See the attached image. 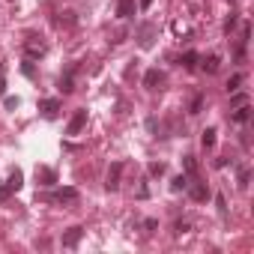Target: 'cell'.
I'll return each instance as SVG.
<instances>
[{
  "label": "cell",
  "mask_w": 254,
  "mask_h": 254,
  "mask_svg": "<svg viewBox=\"0 0 254 254\" xmlns=\"http://www.w3.org/2000/svg\"><path fill=\"white\" fill-rule=\"evenodd\" d=\"M153 42H156V24H141V30H138V45H141V48H153Z\"/></svg>",
  "instance_id": "obj_6"
},
{
  "label": "cell",
  "mask_w": 254,
  "mask_h": 254,
  "mask_svg": "<svg viewBox=\"0 0 254 254\" xmlns=\"http://www.w3.org/2000/svg\"><path fill=\"white\" fill-rule=\"evenodd\" d=\"M239 84H242V75H233V78L227 81V93H236V90H239Z\"/></svg>",
  "instance_id": "obj_24"
},
{
  "label": "cell",
  "mask_w": 254,
  "mask_h": 254,
  "mask_svg": "<svg viewBox=\"0 0 254 254\" xmlns=\"http://www.w3.org/2000/svg\"><path fill=\"white\" fill-rule=\"evenodd\" d=\"M138 6H141V9H150V6H153V0H138Z\"/></svg>",
  "instance_id": "obj_33"
},
{
  "label": "cell",
  "mask_w": 254,
  "mask_h": 254,
  "mask_svg": "<svg viewBox=\"0 0 254 254\" xmlns=\"http://www.w3.org/2000/svg\"><path fill=\"white\" fill-rule=\"evenodd\" d=\"M57 87H60V93H63V96H66V93H72V90H75V69H66V72L60 75Z\"/></svg>",
  "instance_id": "obj_11"
},
{
  "label": "cell",
  "mask_w": 254,
  "mask_h": 254,
  "mask_svg": "<svg viewBox=\"0 0 254 254\" xmlns=\"http://www.w3.org/2000/svg\"><path fill=\"white\" fill-rule=\"evenodd\" d=\"M135 15V0H117V18H132Z\"/></svg>",
  "instance_id": "obj_12"
},
{
  "label": "cell",
  "mask_w": 254,
  "mask_h": 254,
  "mask_svg": "<svg viewBox=\"0 0 254 254\" xmlns=\"http://www.w3.org/2000/svg\"><path fill=\"white\" fill-rule=\"evenodd\" d=\"M186 191L191 194V200H197V203H203L206 197H209V189H206V183L200 180V177H191L189 180V186H186Z\"/></svg>",
  "instance_id": "obj_3"
},
{
  "label": "cell",
  "mask_w": 254,
  "mask_h": 254,
  "mask_svg": "<svg viewBox=\"0 0 254 254\" xmlns=\"http://www.w3.org/2000/svg\"><path fill=\"white\" fill-rule=\"evenodd\" d=\"M200 108H203V96L197 93V96L191 99V105H189V114H200Z\"/></svg>",
  "instance_id": "obj_22"
},
{
  "label": "cell",
  "mask_w": 254,
  "mask_h": 254,
  "mask_svg": "<svg viewBox=\"0 0 254 254\" xmlns=\"http://www.w3.org/2000/svg\"><path fill=\"white\" fill-rule=\"evenodd\" d=\"M21 72H24L27 78H36V69H33V60H27V57H24V66H21Z\"/></svg>",
  "instance_id": "obj_23"
},
{
  "label": "cell",
  "mask_w": 254,
  "mask_h": 254,
  "mask_svg": "<svg viewBox=\"0 0 254 254\" xmlns=\"http://www.w3.org/2000/svg\"><path fill=\"white\" fill-rule=\"evenodd\" d=\"M36 183H39V186H45V189H51V186L57 183V171H54V168L39 165V168H36Z\"/></svg>",
  "instance_id": "obj_8"
},
{
  "label": "cell",
  "mask_w": 254,
  "mask_h": 254,
  "mask_svg": "<svg viewBox=\"0 0 254 254\" xmlns=\"http://www.w3.org/2000/svg\"><path fill=\"white\" fill-rule=\"evenodd\" d=\"M45 54H48V42H45L42 36L30 33V36L24 39V57H27V60H39V57H45Z\"/></svg>",
  "instance_id": "obj_1"
},
{
  "label": "cell",
  "mask_w": 254,
  "mask_h": 254,
  "mask_svg": "<svg viewBox=\"0 0 254 254\" xmlns=\"http://www.w3.org/2000/svg\"><path fill=\"white\" fill-rule=\"evenodd\" d=\"M6 96V81H3V75H0V99Z\"/></svg>",
  "instance_id": "obj_32"
},
{
  "label": "cell",
  "mask_w": 254,
  "mask_h": 254,
  "mask_svg": "<svg viewBox=\"0 0 254 254\" xmlns=\"http://www.w3.org/2000/svg\"><path fill=\"white\" fill-rule=\"evenodd\" d=\"M39 111H42L45 120H54V117L60 114V99H42V102H39Z\"/></svg>",
  "instance_id": "obj_10"
},
{
  "label": "cell",
  "mask_w": 254,
  "mask_h": 254,
  "mask_svg": "<svg viewBox=\"0 0 254 254\" xmlns=\"http://www.w3.org/2000/svg\"><path fill=\"white\" fill-rule=\"evenodd\" d=\"M245 102H248V96H245V93H239V90L230 96V108H239V105H245Z\"/></svg>",
  "instance_id": "obj_21"
},
{
  "label": "cell",
  "mask_w": 254,
  "mask_h": 254,
  "mask_svg": "<svg viewBox=\"0 0 254 254\" xmlns=\"http://www.w3.org/2000/svg\"><path fill=\"white\" fill-rule=\"evenodd\" d=\"M9 194H12V189H9L6 183H0V203H3V200H9Z\"/></svg>",
  "instance_id": "obj_28"
},
{
  "label": "cell",
  "mask_w": 254,
  "mask_h": 254,
  "mask_svg": "<svg viewBox=\"0 0 254 254\" xmlns=\"http://www.w3.org/2000/svg\"><path fill=\"white\" fill-rule=\"evenodd\" d=\"M120 177H123V162H114V165L108 168L105 189H108V191H120Z\"/></svg>",
  "instance_id": "obj_5"
},
{
  "label": "cell",
  "mask_w": 254,
  "mask_h": 254,
  "mask_svg": "<svg viewBox=\"0 0 254 254\" xmlns=\"http://www.w3.org/2000/svg\"><path fill=\"white\" fill-rule=\"evenodd\" d=\"M135 197H138V200H144V197H150V189H147V180H141V186H138V191H135Z\"/></svg>",
  "instance_id": "obj_26"
},
{
  "label": "cell",
  "mask_w": 254,
  "mask_h": 254,
  "mask_svg": "<svg viewBox=\"0 0 254 254\" xmlns=\"http://www.w3.org/2000/svg\"><path fill=\"white\" fill-rule=\"evenodd\" d=\"M215 203H218V212H221V215H227V203H224V194H218V197H215Z\"/></svg>",
  "instance_id": "obj_29"
},
{
  "label": "cell",
  "mask_w": 254,
  "mask_h": 254,
  "mask_svg": "<svg viewBox=\"0 0 254 254\" xmlns=\"http://www.w3.org/2000/svg\"><path fill=\"white\" fill-rule=\"evenodd\" d=\"M233 27H236V15H230V18H227V21H224V33H230V30H233Z\"/></svg>",
  "instance_id": "obj_30"
},
{
  "label": "cell",
  "mask_w": 254,
  "mask_h": 254,
  "mask_svg": "<svg viewBox=\"0 0 254 254\" xmlns=\"http://www.w3.org/2000/svg\"><path fill=\"white\" fill-rule=\"evenodd\" d=\"M0 75H3V63H0Z\"/></svg>",
  "instance_id": "obj_34"
},
{
  "label": "cell",
  "mask_w": 254,
  "mask_h": 254,
  "mask_svg": "<svg viewBox=\"0 0 254 254\" xmlns=\"http://www.w3.org/2000/svg\"><path fill=\"white\" fill-rule=\"evenodd\" d=\"M6 186H9L12 191H21V186H24V174H21V168H12V171H9Z\"/></svg>",
  "instance_id": "obj_16"
},
{
  "label": "cell",
  "mask_w": 254,
  "mask_h": 254,
  "mask_svg": "<svg viewBox=\"0 0 254 254\" xmlns=\"http://www.w3.org/2000/svg\"><path fill=\"white\" fill-rule=\"evenodd\" d=\"M248 180H251L248 168H239V189H248Z\"/></svg>",
  "instance_id": "obj_25"
},
{
  "label": "cell",
  "mask_w": 254,
  "mask_h": 254,
  "mask_svg": "<svg viewBox=\"0 0 254 254\" xmlns=\"http://www.w3.org/2000/svg\"><path fill=\"white\" fill-rule=\"evenodd\" d=\"M3 102H6V108H9V111H15V108L21 105V99H18V96H3Z\"/></svg>",
  "instance_id": "obj_27"
},
{
  "label": "cell",
  "mask_w": 254,
  "mask_h": 254,
  "mask_svg": "<svg viewBox=\"0 0 254 254\" xmlns=\"http://www.w3.org/2000/svg\"><path fill=\"white\" fill-rule=\"evenodd\" d=\"M174 230H177V233H186V230H189V221H177V227H174Z\"/></svg>",
  "instance_id": "obj_31"
},
{
  "label": "cell",
  "mask_w": 254,
  "mask_h": 254,
  "mask_svg": "<svg viewBox=\"0 0 254 254\" xmlns=\"http://www.w3.org/2000/svg\"><path fill=\"white\" fill-rule=\"evenodd\" d=\"M84 126H87V108H78L66 123V135H81Z\"/></svg>",
  "instance_id": "obj_4"
},
{
  "label": "cell",
  "mask_w": 254,
  "mask_h": 254,
  "mask_svg": "<svg viewBox=\"0 0 254 254\" xmlns=\"http://www.w3.org/2000/svg\"><path fill=\"white\" fill-rule=\"evenodd\" d=\"M81 236H84V227H78V224H75V227H69V230L63 233V239H60V242H63V248H78Z\"/></svg>",
  "instance_id": "obj_9"
},
{
  "label": "cell",
  "mask_w": 254,
  "mask_h": 254,
  "mask_svg": "<svg viewBox=\"0 0 254 254\" xmlns=\"http://www.w3.org/2000/svg\"><path fill=\"white\" fill-rule=\"evenodd\" d=\"M78 189H72V186H66V189H57V191H51V194H45V200L48 203H78Z\"/></svg>",
  "instance_id": "obj_2"
},
{
  "label": "cell",
  "mask_w": 254,
  "mask_h": 254,
  "mask_svg": "<svg viewBox=\"0 0 254 254\" xmlns=\"http://www.w3.org/2000/svg\"><path fill=\"white\" fill-rule=\"evenodd\" d=\"M162 84H165V72H162V69H147L144 87H147V90H162Z\"/></svg>",
  "instance_id": "obj_7"
},
{
  "label": "cell",
  "mask_w": 254,
  "mask_h": 254,
  "mask_svg": "<svg viewBox=\"0 0 254 254\" xmlns=\"http://www.w3.org/2000/svg\"><path fill=\"white\" fill-rule=\"evenodd\" d=\"M186 186H189V177L186 174H180V177L171 180V191H186Z\"/></svg>",
  "instance_id": "obj_19"
},
{
  "label": "cell",
  "mask_w": 254,
  "mask_h": 254,
  "mask_svg": "<svg viewBox=\"0 0 254 254\" xmlns=\"http://www.w3.org/2000/svg\"><path fill=\"white\" fill-rule=\"evenodd\" d=\"M215 129H203V135H200V144H203V150H212L215 147Z\"/></svg>",
  "instance_id": "obj_18"
},
{
  "label": "cell",
  "mask_w": 254,
  "mask_h": 254,
  "mask_svg": "<svg viewBox=\"0 0 254 254\" xmlns=\"http://www.w3.org/2000/svg\"><path fill=\"white\" fill-rule=\"evenodd\" d=\"M183 174L191 180V177H200V168H197V159L194 156H186L183 159Z\"/></svg>",
  "instance_id": "obj_15"
},
{
  "label": "cell",
  "mask_w": 254,
  "mask_h": 254,
  "mask_svg": "<svg viewBox=\"0 0 254 254\" xmlns=\"http://www.w3.org/2000/svg\"><path fill=\"white\" fill-rule=\"evenodd\" d=\"M197 60H200L197 51H186V54L180 57V66H186V69H197Z\"/></svg>",
  "instance_id": "obj_17"
},
{
  "label": "cell",
  "mask_w": 254,
  "mask_h": 254,
  "mask_svg": "<svg viewBox=\"0 0 254 254\" xmlns=\"http://www.w3.org/2000/svg\"><path fill=\"white\" fill-rule=\"evenodd\" d=\"M200 66H203V72H209V75H215L218 72V66H221V57L218 54H206L203 60H197Z\"/></svg>",
  "instance_id": "obj_13"
},
{
  "label": "cell",
  "mask_w": 254,
  "mask_h": 254,
  "mask_svg": "<svg viewBox=\"0 0 254 254\" xmlns=\"http://www.w3.org/2000/svg\"><path fill=\"white\" fill-rule=\"evenodd\" d=\"M230 111H233V114H230V120H233V123H239V126H242V123H248V117H251L248 102H245V105H239V108H230Z\"/></svg>",
  "instance_id": "obj_14"
},
{
  "label": "cell",
  "mask_w": 254,
  "mask_h": 254,
  "mask_svg": "<svg viewBox=\"0 0 254 254\" xmlns=\"http://www.w3.org/2000/svg\"><path fill=\"white\" fill-rule=\"evenodd\" d=\"M168 171V165L165 162H150V177H162Z\"/></svg>",
  "instance_id": "obj_20"
}]
</instances>
